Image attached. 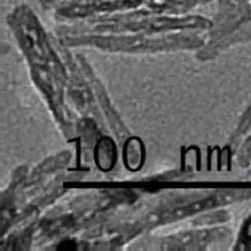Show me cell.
Listing matches in <instances>:
<instances>
[{
	"instance_id": "2",
	"label": "cell",
	"mask_w": 251,
	"mask_h": 251,
	"mask_svg": "<svg viewBox=\"0 0 251 251\" xmlns=\"http://www.w3.org/2000/svg\"><path fill=\"white\" fill-rule=\"evenodd\" d=\"M249 40L251 39V21L247 22L243 25H241L239 28H237V31L233 35V40Z\"/></svg>"
},
{
	"instance_id": "3",
	"label": "cell",
	"mask_w": 251,
	"mask_h": 251,
	"mask_svg": "<svg viewBox=\"0 0 251 251\" xmlns=\"http://www.w3.org/2000/svg\"><path fill=\"white\" fill-rule=\"evenodd\" d=\"M227 1H231V2H238V3H242V2H251V0H227Z\"/></svg>"
},
{
	"instance_id": "1",
	"label": "cell",
	"mask_w": 251,
	"mask_h": 251,
	"mask_svg": "<svg viewBox=\"0 0 251 251\" xmlns=\"http://www.w3.org/2000/svg\"><path fill=\"white\" fill-rule=\"evenodd\" d=\"M238 196V194H234V193H229V194H221V195H216L210 198H207L205 200L196 202L194 204H191L189 206H185V207H181L178 209H176L166 215L161 216V220H173V219H179L182 218L184 216L193 214L197 211H201L203 209L206 208H210L213 206H217V205H221L229 201L234 200L236 197Z\"/></svg>"
}]
</instances>
